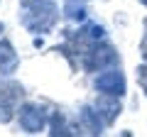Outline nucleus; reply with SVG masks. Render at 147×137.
<instances>
[{
    "instance_id": "8",
    "label": "nucleus",
    "mask_w": 147,
    "mask_h": 137,
    "mask_svg": "<svg viewBox=\"0 0 147 137\" xmlns=\"http://www.w3.org/2000/svg\"><path fill=\"white\" fill-rule=\"evenodd\" d=\"M81 125H84L86 132H91V135H100L103 132V125L105 122L100 120L98 110H93V108H81Z\"/></svg>"
},
{
    "instance_id": "1",
    "label": "nucleus",
    "mask_w": 147,
    "mask_h": 137,
    "mask_svg": "<svg viewBox=\"0 0 147 137\" xmlns=\"http://www.w3.org/2000/svg\"><path fill=\"white\" fill-rule=\"evenodd\" d=\"M59 20L57 5L52 0H20V22L27 32L47 34Z\"/></svg>"
},
{
    "instance_id": "9",
    "label": "nucleus",
    "mask_w": 147,
    "mask_h": 137,
    "mask_svg": "<svg viewBox=\"0 0 147 137\" xmlns=\"http://www.w3.org/2000/svg\"><path fill=\"white\" fill-rule=\"evenodd\" d=\"M64 15H66L69 20H74V22L86 20V7H84V3H79V0H69L66 5H64Z\"/></svg>"
},
{
    "instance_id": "10",
    "label": "nucleus",
    "mask_w": 147,
    "mask_h": 137,
    "mask_svg": "<svg viewBox=\"0 0 147 137\" xmlns=\"http://www.w3.org/2000/svg\"><path fill=\"white\" fill-rule=\"evenodd\" d=\"M49 135H71V130L66 127L64 113H54L52 115V130H49Z\"/></svg>"
},
{
    "instance_id": "11",
    "label": "nucleus",
    "mask_w": 147,
    "mask_h": 137,
    "mask_svg": "<svg viewBox=\"0 0 147 137\" xmlns=\"http://www.w3.org/2000/svg\"><path fill=\"white\" fill-rule=\"evenodd\" d=\"M135 76H137V83H140L142 93H145V98H147V64H140V66L135 68Z\"/></svg>"
},
{
    "instance_id": "2",
    "label": "nucleus",
    "mask_w": 147,
    "mask_h": 137,
    "mask_svg": "<svg viewBox=\"0 0 147 137\" xmlns=\"http://www.w3.org/2000/svg\"><path fill=\"white\" fill-rule=\"evenodd\" d=\"M81 54H84V66L88 71H98V68H108L120 64V56L110 44H98V42H88L81 47Z\"/></svg>"
},
{
    "instance_id": "4",
    "label": "nucleus",
    "mask_w": 147,
    "mask_h": 137,
    "mask_svg": "<svg viewBox=\"0 0 147 137\" xmlns=\"http://www.w3.org/2000/svg\"><path fill=\"white\" fill-rule=\"evenodd\" d=\"M22 98L20 83H0V122H10L15 118V108Z\"/></svg>"
},
{
    "instance_id": "14",
    "label": "nucleus",
    "mask_w": 147,
    "mask_h": 137,
    "mask_svg": "<svg viewBox=\"0 0 147 137\" xmlns=\"http://www.w3.org/2000/svg\"><path fill=\"white\" fill-rule=\"evenodd\" d=\"M0 32H3V25H0Z\"/></svg>"
},
{
    "instance_id": "13",
    "label": "nucleus",
    "mask_w": 147,
    "mask_h": 137,
    "mask_svg": "<svg viewBox=\"0 0 147 137\" xmlns=\"http://www.w3.org/2000/svg\"><path fill=\"white\" fill-rule=\"evenodd\" d=\"M140 3H142V5H145V7H147V0H140Z\"/></svg>"
},
{
    "instance_id": "12",
    "label": "nucleus",
    "mask_w": 147,
    "mask_h": 137,
    "mask_svg": "<svg viewBox=\"0 0 147 137\" xmlns=\"http://www.w3.org/2000/svg\"><path fill=\"white\" fill-rule=\"evenodd\" d=\"M140 54L147 61V20H145V37H142V42H140Z\"/></svg>"
},
{
    "instance_id": "6",
    "label": "nucleus",
    "mask_w": 147,
    "mask_h": 137,
    "mask_svg": "<svg viewBox=\"0 0 147 137\" xmlns=\"http://www.w3.org/2000/svg\"><path fill=\"white\" fill-rule=\"evenodd\" d=\"M96 110H98V115L103 118L105 125H113V122L118 120V115H120L123 105H120V100H118L115 95H105V93H100V98L96 100Z\"/></svg>"
},
{
    "instance_id": "3",
    "label": "nucleus",
    "mask_w": 147,
    "mask_h": 137,
    "mask_svg": "<svg viewBox=\"0 0 147 137\" xmlns=\"http://www.w3.org/2000/svg\"><path fill=\"white\" fill-rule=\"evenodd\" d=\"M17 120H20V127L25 132L34 135V132H42L47 127V113L39 103H25L17 110Z\"/></svg>"
},
{
    "instance_id": "7",
    "label": "nucleus",
    "mask_w": 147,
    "mask_h": 137,
    "mask_svg": "<svg viewBox=\"0 0 147 137\" xmlns=\"http://www.w3.org/2000/svg\"><path fill=\"white\" fill-rule=\"evenodd\" d=\"M20 66V56H17L15 47L10 44V39H0V74L12 76Z\"/></svg>"
},
{
    "instance_id": "5",
    "label": "nucleus",
    "mask_w": 147,
    "mask_h": 137,
    "mask_svg": "<svg viewBox=\"0 0 147 137\" xmlns=\"http://www.w3.org/2000/svg\"><path fill=\"white\" fill-rule=\"evenodd\" d=\"M96 91H98V93H105V95L123 98V95H125V76H123L118 68L103 71V74L96 79Z\"/></svg>"
}]
</instances>
